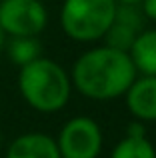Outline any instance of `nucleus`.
Returning a JSON list of instances; mask_svg holds the SVG:
<instances>
[{
	"mask_svg": "<svg viewBox=\"0 0 156 158\" xmlns=\"http://www.w3.org/2000/svg\"><path fill=\"white\" fill-rule=\"evenodd\" d=\"M138 6H140L142 14H144L146 18H150V20L156 22V0H142Z\"/></svg>",
	"mask_w": 156,
	"mask_h": 158,
	"instance_id": "12",
	"label": "nucleus"
},
{
	"mask_svg": "<svg viewBox=\"0 0 156 158\" xmlns=\"http://www.w3.org/2000/svg\"><path fill=\"white\" fill-rule=\"evenodd\" d=\"M130 114L140 122H156V76L134 78L124 92Z\"/></svg>",
	"mask_w": 156,
	"mask_h": 158,
	"instance_id": "7",
	"label": "nucleus"
},
{
	"mask_svg": "<svg viewBox=\"0 0 156 158\" xmlns=\"http://www.w3.org/2000/svg\"><path fill=\"white\" fill-rule=\"evenodd\" d=\"M110 158H156V148L148 142L146 136H128L126 134L112 148Z\"/></svg>",
	"mask_w": 156,
	"mask_h": 158,
	"instance_id": "10",
	"label": "nucleus"
},
{
	"mask_svg": "<svg viewBox=\"0 0 156 158\" xmlns=\"http://www.w3.org/2000/svg\"><path fill=\"white\" fill-rule=\"evenodd\" d=\"M128 136H146V128L140 120H134V122L128 124V130H126Z\"/></svg>",
	"mask_w": 156,
	"mask_h": 158,
	"instance_id": "13",
	"label": "nucleus"
},
{
	"mask_svg": "<svg viewBox=\"0 0 156 158\" xmlns=\"http://www.w3.org/2000/svg\"><path fill=\"white\" fill-rule=\"evenodd\" d=\"M136 74L128 52L104 44L90 48L78 58L70 80L78 92L90 100H114L124 96Z\"/></svg>",
	"mask_w": 156,
	"mask_h": 158,
	"instance_id": "1",
	"label": "nucleus"
},
{
	"mask_svg": "<svg viewBox=\"0 0 156 158\" xmlns=\"http://www.w3.org/2000/svg\"><path fill=\"white\" fill-rule=\"evenodd\" d=\"M116 4V0H64L60 26L76 42L102 40L114 20Z\"/></svg>",
	"mask_w": 156,
	"mask_h": 158,
	"instance_id": "3",
	"label": "nucleus"
},
{
	"mask_svg": "<svg viewBox=\"0 0 156 158\" xmlns=\"http://www.w3.org/2000/svg\"><path fill=\"white\" fill-rule=\"evenodd\" d=\"M18 88L22 98L38 112H58L70 100L72 80L66 70L50 58H36L20 66Z\"/></svg>",
	"mask_w": 156,
	"mask_h": 158,
	"instance_id": "2",
	"label": "nucleus"
},
{
	"mask_svg": "<svg viewBox=\"0 0 156 158\" xmlns=\"http://www.w3.org/2000/svg\"><path fill=\"white\" fill-rule=\"evenodd\" d=\"M142 28H144V14L138 4H116L114 20L104 34V40L108 46L128 52L130 44L134 42Z\"/></svg>",
	"mask_w": 156,
	"mask_h": 158,
	"instance_id": "6",
	"label": "nucleus"
},
{
	"mask_svg": "<svg viewBox=\"0 0 156 158\" xmlns=\"http://www.w3.org/2000/svg\"><path fill=\"white\" fill-rule=\"evenodd\" d=\"M40 52H42V46L36 36H12V40L8 42V56L18 66H24L40 58Z\"/></svg>",
	"mask_w": 156,
	"mask_h": 158,
	"instance_id": "11",
	"label": "nucleus"
},
{
	"mask_svg": "<svg viewBox=\"0 0 156 158\" xmlns=\"http://www.w3.org/2000/svg\"><path fill=\"white\" fill-rule=\"evenodd\" d=\"M6 158H60V152L52 136L42 132H28L18 136L8 146Z\"/></svg>",
	"mask_w": 156,
	"mask_h": 158,
	"instance_id": "8",
	"label": "nucleus"
},
{
	"mask_svg": "<svg viewBox=\"0 0 156 158\" xmlns=\"http://www.w3.org/2000/svg\"><path fill=\"white\" fill-rule=\"evenodd\" d=\"M48 12L40 0H2L0 28L10 36H38L46 28Z\"/></svg>",
	"mask_w": 156,
	"mask_h": 158,
	"instance_id": "5",
	"label": "nucleus"
},
{
	"mask_svg": "<svg viewBox=\"0 0 156 158\" xmlns=\"http://www.w3.org/2000/svg\"><path fill=\"white\" fill-rule=\"evenodd\" d=\"M128 54L136 72L144 76H156V28L152 30L142 28L130 44Z\"/></svg>",
	"mask_w": 156,
	"mask_h": 158,
	"instance_id": "9",
	"label": "nucleus"
},
{
	"mask_svg": "<svg viewBox=\"0 0 156 158\" xmlns=\"http://www.w3.org/2000/svg\"><path fill=\"white\" fill-rule=\"evenodd\" d=\"M4 36L6 34H4V30L0 28V52H2V48H4Z\"/></svg>",
	"mask_w": 156,
	"mask_h": 158,
	"instance_id": "15",
	"label": "nucleus"
},
{
	"mask_svg": "<svg viewBox=\"0 0 156 158\" xmlns=\"http://www.w3.org/2000/svg\"><path fill=\"white\" fill-rule=\"evenodd\" d=\"M0 144H2V136H0Z\"/></svg>",
	"mask_w": 156,
	"mask_h": 158,
	"instance_id": "16",
	"label": "nucleus"
},
{
	"mask_svg": "<svg viewBox=\"0 0 156 158\" xmlns=\"http://www.w3.org/2000/svg\"><path fill=\"white\" fill-rule=\"evenodd\" d=\"M60 158H98L102 150V130L88 116L70 118L58 134Z\"/></svg>",
	"mask_w": 156,
	"mask_h": 158,
	"instance_id": "4",
	"label": "nucleus"
},
{
	"mask_svg": "<svg viewBox=\"0 0 156 158\" xmlns=\"http://www.w3.org/2000/svg\"><path fill=\"white\" fill-rule=\"evenodd\" d=\"M118 4H140L142 0H116Z\"/></svg>",
	"mask_w": 156,
	"mask_h": 158,
	"instance_id": "14",
	"label": "nucleus"
}]
</instances>
